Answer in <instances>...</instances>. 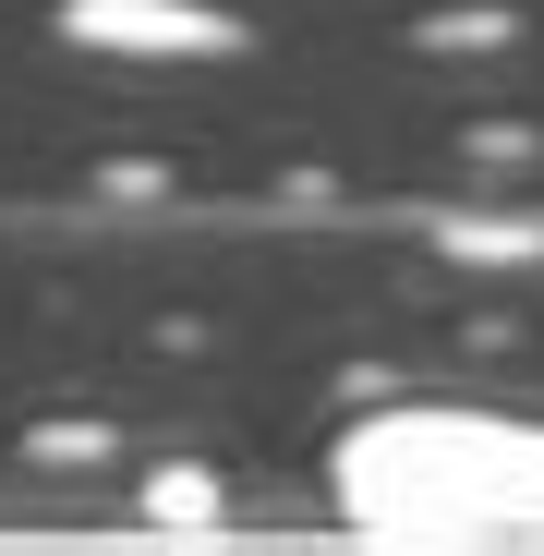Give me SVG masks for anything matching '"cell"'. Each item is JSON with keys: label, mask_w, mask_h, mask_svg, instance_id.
I'll return each mask as SVG.
<instances>
[{"label": "cell", "mask_w": 544, "mask_h": 556, "mask_svg": "<svg viewBox=\"0 0 544 556\" xmlns=\"http://www.w3.org/2000/svg\"><path fill=\"white\" fill-rule=\"evenodd\" d=\"M327 484L376 532H544V412H376L339 435Z\"/></svg>", "instance_id": "obj_1"}]
</instances>
